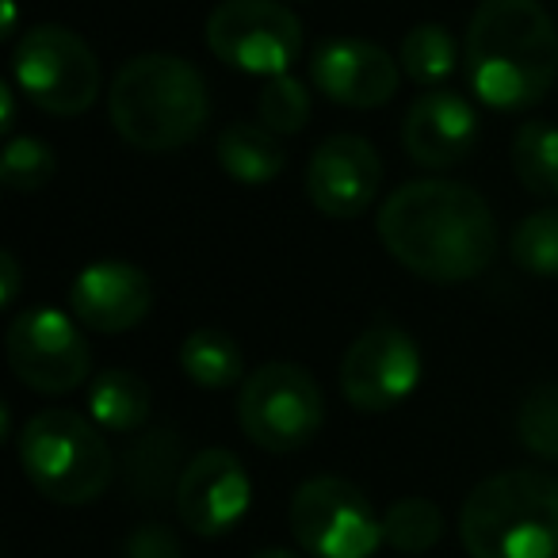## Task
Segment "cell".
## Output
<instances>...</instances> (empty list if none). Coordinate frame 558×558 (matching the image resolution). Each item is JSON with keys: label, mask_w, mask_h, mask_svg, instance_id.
Instances as JSON below:
<instances>
[{"label": "cell", "mask_w": 558, "mask_h": 558, "mask_svg": "<svg viewBox=\"0 0 558 558\" xmlns=\"http://www.w3.org/2000/svg\"><path fill=\"white\" fill-rule=\"evenodd\" d=\"M478 111L463 93L428 88L410 104L402 123V146L425 169H451L478 146Z\"/></svg>", "instance_id": "obj_15"}, {"label": "cell", "mask_w": 558, "mask_h": 558, "mask_svg": "<svg viewBox=\"0 0 558 558\" xmlns=\"http://www.w3.org/2000/svg\"><path fill=\"white\" fill-rule=\"evenodd\" d=\"M4 349L16 379L39 395H70L93 372V349L81 326L54 306L20 314L9 326Z\"/></svg>", "instance_id": "obj_10"}, {"label": "cell", "mask_w": 558, "mask_h": 558, "mask_svg": "<svg viewBox=\"0 0 558 558\" xmlns=\"http://www.w3.org/2000/svg\"><path fill=\"white\" fill-rule=\"evenodd\" d=\"M0 279H4V295L0 299H4V306H12L20 295V264L12 253H0Z\"/></svg>", "instance_id": "obj_29"}, {"label": "cell", "mask_w": 558, "mask_h": 558, "mask_svg": "<svg viewBox=\"0 0 558 558\" xmlns=\"http://www.w3.org/2000/svg\"><path fill=\"white\" fill-rule=\"evenodd\" d=\"M20 463L43 497L88 505L116 478V456L93 421L73 410H43L20 433Z\"/></svg>", "instance_id": "obj_5"}, {"label": "cell", "mask_w": 558, "mask_h": 558, "mask_svg": "<svg viewBox=\"0 0 558 558\" xmlns=\"http://www.w3.org/2000/svg\"><path fill=\"white\" fill-rule=\"evenodd\" d=\"M12 77L35 108L50 116L77 119L100 96V62L77 32L39 24L16 43Z\"/></svg>", "instance_id": "obj_7"}, {"label": "cell", "mask_w": 558, "mask_h": 558, "mask_svg": "<svg viewBox=\"0 0 558 558\" xmlns=\"http://www.w3.org/2000/svg\"><path fill=\"white\" fill-rule=\"evenodd\" d=\"M131 474H134V486H142L146 494H161L169 486L172 471H177V436L172 433H154L146 436L142 444L131 448Z\"/></svg>", "instance_id": "obj_27"}, {"label": "cell", "mask_w": 558, "mask_h": 558, "mask_svg": "<svg viewBox=\"0 0 558 558\" xmlns=\"http://www.w3.org/2000/svg\"><path fill=\"white\" fill-rule=\"evenodd\" d=\"M126 558H180V543L165 524H142L126 539Z\"/></svg>", "instance_id": "obj_28"}, {"label": "cell", "mask_w": 558, "mask_h": 558, "mask_svg": "<svg viewBox=\"0 0 558 558\" xmlns=\"http://www.w3.org/2000/svg\"><path fill=\"white\" fill-rule=\"evenodd\" d=\"M512 260L539 279H558V207L532 210L512 230Z\"/></svg>", "instance_id": "obj_23"}, {"label": "cell", "mask_w": 558, "mask_h": 558, "mask_svg": "<svg viewBox=\"0 0 558 558\" xmlns=\"http://www.w3.org/2000/svg\"><path fill=\"white\" fill-rule=\"evenodd\" d=\"M108 116L119 138L142 154H172L203 134L210 119L207 81L177 54H138L116 73Z\"/></svg>", "instance_id": "obj_3"}, {"label": "cell", "mask_w": 558, "mask_h": 558, "mask_svg": "<svg viewBox=\"0 0 558 558\" xmlns=\"http://www.w3.org/2000/svg\"><path fill=\"white\" fill-rule=\"evenodd\" d=\"M311 85L344 108H379L398 88V62L367 39H326L311 54Z\"/></svg>", "instance_id": "obj_14"}, {"label": "cell", "mask_w": 558, "mask_h": 558, "mask_svg": "<svg viewBox=\"0 0 558 558\" xmlns=\"http://www.w3.org/2000/svg\"><path fill=\"white\" fill-rule=\"evenodd\" d=\"M383 184V161L360 134H333L311 154L306 195L326 218H360Z\"/></svg>", "instance_id": "obj_13"}, {"label": "cell", "mask_w": 558, "mask_h": 558, "mask_svg": "<svg viewBox=\"0 0 558 558\" xmlns=\"http://www.w3.org/2000/svg\"><path fill=\"white\" fill-rule=\"evenodd\" d=\"M248 501H253L248 474L238 456L226 448H207L192 456V463L177 478V512L187 532H195L199 539L230 532L248 512Z\"/></svg>", "instance_id": "obj_12"}, {"label": "cell", "mask_w": 558, "mask_h": 558, "mask_svg": "<svg viewBox=\"0 0 558 558\" xmlns=\"http://www.w3.org/2000/svg\"><path fill=\"white\" fill-rule=\"evenodd\" d=\"M421 383V349L402 326L375 322L352 341L341 364V390L349 405L364 413L395 410L398 402L417 390Z\"/></svg>", "instance_id": "obj_11"}, {"label": "cell", "mask_w": 558, "mask_h": 558, "mask_svg": "<svg viewBox=\"0 0 558 558\" xmlns=\"http://www.w3.org/2000/svg\"><path fill=\"white\" fill-rule=\"evenodd\" d=\"M517 433L532 456L558 463V383H539L517 410Z\"/></svg>", "instance_id": "obj_24"}, {"label": "cell", "mask_w": 558, "mask_h": 558, "mask_svg": "<svg viewBox=\"0 0 558 558\" xmlns=\"http://www.w3.org/2000/svg\"><path fill=\"white\" fill-rule=\"evenodd\" d=\"M512 169L532 195H558V126L543 119H527L512 134Z\"/></svg>", "instance_id": "obj_21"}, {"label": "cell", "mask_w": 558, "mask_h": 558, "mask_svg": "<svg viewBox=\"0 0 558 558\" xmlns=\"http://www.w3.org/2000/svg\"><path fill=\"white\" fill-rule=\"evenodd\" d=\"M218 165L226 169V177H233L238 184L260 187L283 172V146L276 142V134L268 126L256 123H230L222 126L215 142Z\"/></svg>", "instance_id": "obj_17"}, {"label": "cell", "mask_w": 558, "mask_h": 558, "mask_svg": "<svg viewBox=\"0 0 558 558\" xmlns=\"http://www.w3.org/2000/svg\"><path fill=\"white\" fill-rule=\"evenodd\" d=\"M471 558H558V478L501 471L478 482L459 512Z\"/></svg>", "instance_id": "obj_4"}, {"label": "cell", "mask_w": 558, "mask_h": 558, "mask_svg": "<svg viewBox=\"0 0 558 558\" xmlns=\"http://www.w3.org/2000/svg\"><path fill=\"white\" fill-rule=\"evenodd\" d=\"M207 47L241 73L279 77L303 54V24L279 0H222L207 16Z\"/></svg>", "instance_id": "obj_9"}, {"label": "cell", "mask_w": 558, "mask_h": 558, "mask_svg": "<svg viewBox=\"0 0 558 558\" xmlns=\"http://www.w3.org/2000/svg\"><path fill=\"white\" fill-rule=\"evenodd\" d=\"M398 65L425 93L428 88H448V81L459 70V47L444 24H417L405 32L402 50H398Z\"/></svg>", "instance_id": "obj_20"}, {"label": "cell", "mask_w": 558, "mask_h": 558, "mask_svg": "<svg viewBox=\"0 0 558 558\" xmlns=\"http://www.w3.org/2000/svg\"><path fill=\"white\" fill-rule=\"evenodd\" d=\"M70 311L85 329L126 333L154 311V283L138 264L100 260L88 264L70 288Z\"/></svg>", "instance_id": "obj_16"}, {"label": "cell", "mask_w": 558, "mask_h": 558, "mask_svg": "<svg viewBox=\"0 0 558 558\" xmlns=\"http://www.w3.org/2000/svg\"><path fill=\"white\" fill-rule=\"evenodd\" d=\"M16 32V0H4V27H0V39H9Z\"/></svg>", "instance_id": "obj_31"}, {"label": "cell", "mask_w": 558, "mask_h": 558, "mask_svg": "<svg viewBox=\"0 0 558 558\" xmlns=\"http://www.w3.org/2000/svg\"><path fill=\"white\" fill-rule=\"evenodd\" d=\"M291 532L311 558H372L383 547V517L349 478L322 474L291 497Z\"/></svg>", "instance_id": "obj_8"}, {"label": "cell", "mask_w": 558, "mask_h": 558, "mask_svg": "<svg viewBox=\"0 0 558 558\" xmlns=\"http://www.w3.org/2000/svg\"><path fill=\"white\" fill-rule=\"evenodd\" d=\"M88 413L108 433H134L154 413V390L126 367H104L88 387Z\"/></svg>", "instance_id": "obj_18"}, {"label": "cell", "mask_w": 558, "mask_h": 558, "mask_svg": "<svg viewBox=\"0 0 558 558\" xmlns=\"http://www.w3.org/2000/svg\"><path fill=\"white\" fill-rule=\"evenodd\" d=\"M379 241L428 283H463L489 268L497 226L489 203L456 180H410L379 210Z\"/></svg>", "instance_id": "obj_1"}, {"label": "cell", "mask_w": 558, "mask_h": 558, "mask_svg": "<svg viewBox=\"0 0 558 558\" xmlns=\"http://www.w3.org/2000/svg\"><path fill=\"white\" fill-rule=\"evenodd\" d=\"M256 111L271 134H299L311 123V93L299 77L279 73V77L264 81L260 96H256Z\"/></svg>", "instance_id": "obj_25"}, {"label": "cell", "mask_w": 558, "mask_h": 558, "mask_svg": "<svg viewBox=\"0 0 558 558\" xmlns=\"http://www.w3.org/2000/svg\"><path fill=\"white\" fill-rule=\"evenodd\" d=\"M238 425L256 448L291 456L306 448L326 425V398L306 367L271 360L248 372L238 395Z\"/></svg>", "instance_id": "obj_6"}, {"label": "cell", "mask_w": 558, "mask_h": 558, "mask_svg": "<svg viewBox=\"0 0 558 558\" xmlns=\"http://www.w3.org/2000/svg\"><path fill=\"white\" fill-rule=\"evenodd\" d=\"M463 65L482 104L532 108L558 81L555 20L539 0H482L466 24Z\"/></svg>", "instance_id": "obj_2"}, {"label": "cell", "mask_w": 558, "mask_h": 558, "mask_svg": "<svg viewBox=\"0 0 558 558\" xmlns=\"http://www.w3.org/2000/svg\"><path fill=\"white\" fill-rule=\"evenodd\" d=\"M16 126V96H12V85H0V131L9 134Z\"/></svg>", "instance_id": "obj_30"}, {"label": "cell", "mask_w": 558, "mask_h": 558, "mask_svg": "<svg viewBox=\"0 0 558 558\" xmlns=\"http://www.w3.org/2000/svg\"><path fill=\"white\" fill-rule=\"evenodd\" d=\"M180 372L203 390H226L245 375V352L222 329H195L180 344Z\"/></svg>", "instance_id": "obj_19"}, {"label": "cell", "mask_w": 558, "mask_h": 558, "mask_svg": "<svg viewBox=\"0 0 558 558\" xmlns=\"http://www.w3.org/2000/svg\"><path fill=\"white\" fill-rule=\"evenodd\" d=\"M58 157L43 138H12L4 146V161H0V180L12 192H39L54 180Z\"/></svg>", "instance_id": "obj_26"}, {"label": "cell", "mask_w": 558, "mask_h": 558, "mask_svg": "<svg viewBox=\"0 0 558 558\" xmlns=\"http://www.w3.org/2000/svg\"><path fill=\"white\" fill-rule=\"evenodd\" d=\"M444 512L425 497H402L383 512V543L402 555H425L440 543Z\"/></svg>", "instance_id": "obj_22"}, {"label": "cell", "mask_w": 558, "mask_h": 558, "mask_svg": "<svg viewBox=\"0 0 558 558\" xmlns=\"http://www.w3.org/2000/svg\"><path fill=\"white\" fill-rule=\"evenodd\" d=\"M253 558H303V555H295V550H283V547H268V550H260V555H253Z\"/></svg>", "instance_id": "obj_32"}]
</instances>
